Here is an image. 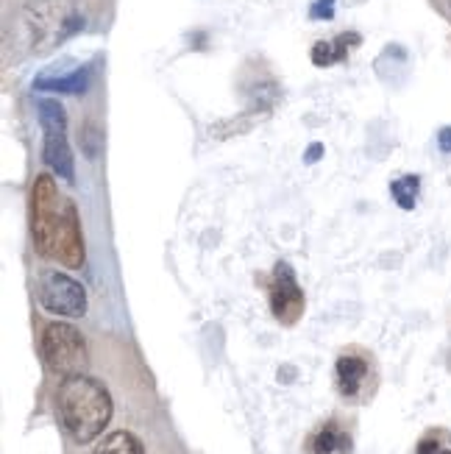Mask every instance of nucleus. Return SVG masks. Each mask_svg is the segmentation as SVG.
I'll use <instances>...</instances> for the list:
<instances>
[{"instance_id": "obj_16", "label": "nucleus", "mask_w": 451, "mask_h": 454, "mask_svg": "<svg viewBox=\"0 0 451 454\" xmlns=\"http://www.w3.org/2000/svg\"><path fill=\"white\" fill-rule=\"evenodd\" d=\"M438 145H440V151L451 153V126H443V129H440V134H438Z\"/></svg>"}, {"instance_id": "obj_5", "label": "nucleus", "mask_w": 451, "mask_h": 454, "mask_svg": "<svg viewBox=\"0 0 451 454\" xmlns=\"http://www.w3.org/2000/svg\"><path fill=\"white\" fill-rule=\"evenodd\" d=\"M39 354H43L45 368L62 380L75 377V373H84V368H87L84 334L65 321H56V324L45 326L43 340H39Z\"/></svg>"}, {"instance_id": "obj_8", "label": "nucleus", "mask_w": 451, "mask_h": 454, "mask_svg": "<svg viewBox=\"0 0 451 454\" xmlns=\"http://www.w3.org/2000/svg\"><path fill=\"white\" fill-rule=\"evenodd\" d=\"M335 377H338V390L343 393V399L348 402H360L365 399V393L374 387V363L365 351H343L335 365Z\"/></svg>"}, {"instance_id": "obj_1", "label": "nucleus", "mask_w": 451, "mask_h": 454, "mask_svg": "<svg viewBox=\"0 0 451 454\" xmlns=\"http://www.w3.org/2000/svg\"><path fill=\"white\" fill-rule=\"evenodd\" d=\"M31 237L36 254L62 268L75 270L87 260L78 209L48 173L39 176L31 187Z\"/></svg>"}, {"instance_id": "obj_3", "label": "nucleus", "mask_w": 451, "mask_h": 454, "mask_svg": "<svg viewBox=\"0 0 451 454\" xmlns=\"http://www.w3.org/2000/svg\"><path fill=\"white\" fill-rule=\"evenodd\" d=\"M84 23L87 17L82 0H26L17 20L19 43L26 53L45 56L75 36Z\"/></svg>"}, {"instance_id": "obj_9", "label": "nucleus", "mask_w": 451, "mask_h": 454, "mask_svg": "<svg viewBox=\"0 0 451 454\" xmlns=\"http://www.w3.org/2000/svg\"><path fill=\"white\" fill-rule=\"evenodd\" d=\"M89 67H75L70 73H45L39 75L34 87L43 90V92H53V95H84L89 90Z\"/></svg>"}, {"instance_id": "obj_6", "label": "nucleus", "mask_w": 451, "mask_h": 454, "mask_svg": "<svg viewBox=\"0 0 451 454\" xmlns=\"http://www.w3.org/2000/svg\"><path fill=\"white\" fill-rule=\"evenodd\" d=\"M39 304L58 318H82L87 312V290L62 270H48L39 279Z\"/></svg>"}, {"instance_id": "obj_15", "label": "nucleus", "mask_w": 451, "mask_h": 454, "mask_svg": "<svg viewBox=\"0 0 451 454\" xmlns=\"http://www.w3.org/2000/svg\"><path fill=\"white\" fill-rule=\"evenodd\" d=\"M309 14L315 20H331L335 17V0H315L309 9Z\"/></svg>"}, {"instance_id": "obj_2", "label": "nucleus", "mask_w": 451, "mask_h": 454, "mask_svg": "<svg viewBox=\"0 0 451 454\" xmlns=\"http://www.w3.org/2000/svg\"><path fill=\"white\" fill-rule=\"evenodd\" d=\"M56 410L58 421L75 443H92L109 427L114 404L101 382L87 377V373H75L58 385Z\"/></svg>"}, {"instance_id": "obj_13", "label": "nucleus", "mask_w": 451, "mask_h": 454, "mask_svg": "<svg viewBox=\"0 0 451 454\" xmlns=\"http://www.w3.org/2000/svg\"><path fill=\"white\" fill-rule=\"evenodd\" d=\"M418 190H421V179L418 176H401L393 184H390V192H393V201L401 209H413L418 201Z\"/></svg>"}, {"instance_id": "obj_4", "label": "nucleus", "mask_w": 451, "mask_h": 454, "mask_svg": "<svg viewBox=\"0 0 451 454\" xmlns=\"http://www.w3.org/2000/svg\"><path fill=\"white\" fill-rule=\"evenodd\" d=\"M39 126H43V162L62 176L65 182L75 179V160L67 137V112L56 98H39L36 101Z\"/></svg>"}, {"instance_id": "obj_11", "label": "nucleus", "mask_w": 451, "mask_h": 454, "mask_svg": "<svg viewBox=\"0 0 451 454\" xmlns=\"http://www.w3.org/2000/svg\"><path fill=\"white\" fill-rule=\"evenodd\" d=\"M351 45H360L357 34H340L335 43H318L315 48H312V62H315L318 67L335 65V62H340V59H346Z\"/></svg>"}, {"instance_id": "obj_14", "label": "nucleus", "mask_w": 451, "mask_h": 454, "mask_svg": "<svg viewBox=\"0 0 451 454\" xmlns=\"http://www.w3.org/2000/svg\"><path fill=\"white\" fill-rule=\"evenodd\" d=\"M416 454H451V441L446 432H429L421 438Z\"/></svg>"}, {"instance_id": "obj_10", "label": "nucleus", "mask_w": 451, "mask_h": 454, "mask_svg": "<svg viewBox=\"0 0 451 454\" xmlns=\"http://www.w3.org/2000/svg\"><path fill=\"white\" fill-rule=\"evenodd\" d=\"M312 454H348L351 451V435L338 424L326 421L309 441Z\"/></svg>"}, {"instance_id": "obj_12", "label": "nucleus", "mask_w": 451, "mask_h": 454, "mask_svg": "<svg viewBox=\"0 0 451 454\" xmlns=\"http://www.w3.org/2000/svg\"><path fill=\"white\" fill-rule=\"evenodd\" d=\"M92 454H145L143 443L136 441L131 432H112V435H106L101 443L95 446Z\"/></svg>"}, {"instance_id": "obj_17", "label": "nucleus", "mask_w": 451, "mask_h": 454, "mask_svg": "<svg viewBox=\"0 0 451 454\" xmlns=\"http://www.w3.org/2000/svg\"><path fill=\"white\" fill-rule=\"evenodd\" d=\"M321 153H323V145L315 143V145H309V153L304 156V160H307V162H315V160H321Z\"/></svg>"}, {"instance_id": "obj_7", "label": "nucleus", "mask_w": 451, "mask_h": 454, "mask_svg": "<svg viewBox=\"0 0 451 454\" xmlns=\"http://www.w3.org/2000/svg\"><path fill=\"white\" fill-rule=\"evenodd\" d=\"M268 290H270L273 318L284 326L299 324V318L304 315V307H307V299H304V290L296 279V270H292L287 262H276Z\"/></svg>"}]
</instances>
